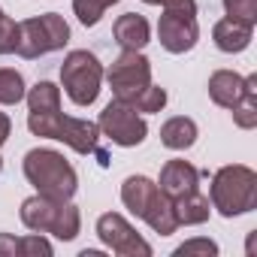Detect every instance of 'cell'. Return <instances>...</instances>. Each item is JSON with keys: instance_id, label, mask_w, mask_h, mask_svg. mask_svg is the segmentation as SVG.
Segmentation results:
<instances>
[{"instance_id": "obj_1", "label": "cell", "mask_w": 257, "mask_h": 257, "mask_svg": "<svg viewBox=\"0 0 257 257\" xmlns=\"http://www.w3.org/2000/svg\"><path fill=\"white\" fill-rule=\"evenodd\" d=\"M28 131L34 137L58 140L76 155H97L109 167L106 152H100V127L88 118H73L61 112V88L55 82H37L28 94Z\"/></svg>"}, {"instance_id": "obj_2", "label": "cell", "mask_w": 257, "mask_h": 257, "mask_svg": "<svg viewBox=\"0 0 257 257\" xmlns=\"http://www.w3.org/2000/svg\"><path fill=\"white\" fill-rule=\"evenodd\" d=\"M25 179L37 188V194L52 200H73L79 191V176L73 164L55 149H31L22 161Z\"/></svg>"}, {"instance_id": "obj_3", "label": "cell", "mask_w": 257, "mask_h": 257, "mask_svg": "<svg viewBox=\"0 0 257 257\" xmlns=\"http://www.w3.org/2000/svg\"><path fill=\"white\" fill-rule=\"evenodd\" d=\"M209 203L224 218L248 215L257 206V173L245 164L221 167L209 185Z\"/></svg>"}, {"instance_id": "obj_4", "label": "cell", "mask_w": 257, "mask_h": 257, "mask_svg": "<svg viewBox=\"0 0 257 257\" xmlns=\"http://www.w3.org/2000/svg\"><path fill=\"white\" fill-rule=\"evenodd\" d=\"M121 203L161 236H173L179 230L173 203L164 197L158 182H152L149 176H127L121 185Z\"/></svg>"}, {"instance_id": "obj_5", "label": "cell", "mask_w": 257, "mask_h": 257, "mask_svg": "<svg viewBox=\"0 0 257 257\" xmlns=\"http://www.w3.org/2000/svg\"><path fill=\"white\" fill-rule=\"evenodd\" d=\"M22 224L34 233H52L61 242H73L82 230V215L70 200H52L43 194H34L19 209Z\"/></svg>"}, {"instance_id": "obj_6", "label": "cell", "mask_w": 257, "mask_h": 257, "mask_svg": "<svg viewBox=\"0 0 257 257\" xmlns=\"http://www.w3.org/2000/svg\"><path fill=\"white\" fill-rule=\"evenodd\" d=\"M70 43V25L64 22V16L58 13H43L34 19H25L19 25V46L16 52L28 61L61 52Z\"/></svg>"}, {"instance_id": "obj_7", "label": "cell", "mask_w": 257, "mask_h": 257, "mask_svg": "<svg viewBox=\"0 0 257 257\" xmlns=\"http://www.w3.org/2000/svg\"><path fill=\"white\" fill-rule=\"evenodd\" d=\"M103 64L88 49H73L61 64V88L76 106H91L100 97Z\"/></svg>"}, {"instance_id": "obj_8", "label": "cell", "mask_w": 257, "mask_h": 257, "mask_svg": "<svg viewBox=\"0 0 257 257\" xmlns=\"http://www.w3.org/2000/svg\"><path fill=\"white\" fill-rule=\"evenodd\" d=\"M97 127H100V134L121 146V149H134V146H143L146 137H149V124L146 118L131 106V103H124V100H112L109 106H103L100 118H97Z\"/></svg>"}, {"instance_id": "obj_9", "label": "cell", "mask_w": 257, "mask_h": 257, "mask_svg": "<svg viewBox=\"0 0 257 257\" xmlns=\"http://www.w3.org/2000/svg\"><path fill=\"white\" fill-rule=\"evenodd\" d=\"M106 79L115 100L134 103V97L152 85V61L143 52H121L106 70Z\"/></svg>"}, {"instance_id": "obj_10", "label": "cell", "mask_w": 257, "mask_h": 257, "mask_svg": "<svg viewBox=\"0 0 257 257\" xmlns=\"http://www.w3.org/2000/svg\"><path fill=\"white\" fill-rule=\"evenodd\" d=\"M97 236L106 248H112L121 257H152V245L118 212H106L97 218Z\"/></svg>"}, {"instance_id": "obj_11", "label": "cell", "mask_w": 257, "mask_h": 257, "mask_svg": "<svg viewBox=\"0 0 257 257\" xmlns=\"http://www.w3.org/2000/svg\"><path fill=\"white\" fill-rule=\"evenodd\" d=\"M158 40L170 55H185L197 46L200 40V25L194 13H182V10H164L161 22H158Z\"/></svg>"}, {"instance_id": "obj_12", "label": "cell", "mask_w": 257, "mask_h": 257, "mask_svg": "<svg viewBox=\"0 0 257 257\" xmlns=\"http://www.w3.org/2000/svg\"><path fill=\"white\" fill-rule=\"evenodd\" d=\"M200 179H203V173H200L191 161H167L164 170H161L158 188H161L164 197L173 203V200H179V197L197 191V188H200Z\"/></svg>"}, {"instance_id": "obj_13", "label": "cell", "mask_w": 257, "mask_h": 257, "mask_svg": "<svg viewBox=\"0 0 257 257\" xmlns=\"http://www.w3.org/2000/svg\"><path fill=\"white\" fill-rule=\"evenodd\" d=\"M112 37L115 43L121 46V52H143L149 43H152V28L143 16L137 13H124L115 19L112 25Z\"/></svg>"}, {"instance_id": "obj_14", "label": "cell", "mask_w": 257, "mask_h": 257, "mask_svg": "<svg viewBox=\"0 0 257 257\" xmlns=\"http://www.w3.org/2000/svg\"><path fill=\"white\" fill-rule=\"evenodd\" d=\"M55 248L43 233L34 236H13L0 233V257H52Z\"/></svg>"}, {"instance_id": "obj_15", "label": "cell", "mask_w": 257, "mask_h": 257, "mask_svg": "<svg viewBox=\"0 0 257 257\" xmlns=\"http://www.w3.org/2000/svg\"><path fill=\"white\" fill-rule=\"evenodd\" d=\"M251 25H242V22H236V19H221L215 28H212V40H215V46L221 49V52H227V55H239V52H245L248 46H251Z\"/></svg>"}, {"instance_id": "obj_16", "label": "cell", "mask_w": 257, "mask_h": 257, "mask_svg": "<svg viewBox=\"0 0 257 257\" xmlns=\"http://www.w3.org/2000/svg\"><path fill=\"white\" fill-rule=\"evenodd\" d=\"M200 131H197V121L188 118V115H176L170 118L164 127H161V143L170 149V152H188L194 143H197Z\"/></svg>"}, {"instance_id": "obj_17", "label": "cell", "mask_w": 257, "mask_h": 257, "mask_svg": "<svg viewBox=\"0 0 257 257\" xmlns=\"http://www.w3.org/2000/svg\"><path fill=\"white\" fill-rule=\"evenodd\" d=\"M242 91H245V76H239L233 70H218L209 76V97L215 106L230 109L242 97Z\"/></svg>"}, {"instance_id": "obj_18", "label": "cell", "mask_w": 257, "mask_h": 257, "mask_svg": "<svg viewBox=\"0 0 257 257\" xmlns=\"http://www.w3.org/2000/svg\"><path fill=\"white\" fill-rule=\"evenodd\" d=\"M173 212H176L179 227H182V224H185V227H197V224H206V221H209L212 203H209V197L197 188V191H191V194L173 200Z\"/></svg>"}, {"instance_id": "obj_19", "label": "cell", "mask_w": 257, "mask_h": 257, "mask_svg": "<svg viewBox=\"0 0 257 257\" xmlns=\"http://www.w3.org/2000/svg\"><path fill=\"white\" fill-rule=\"evenodd\" d=\"M233 112V124L242 127V131H254L257 127V76H245V91L242 97L230 106Z\"/></svg>"}, {"instance_id": "obj_20", "label": "cell", "mask_w": 257, "mask_h": 257, "mask_svg": "<svg viewBox=\"0 0 257 257\" xmlns=\"http://www.w3.org/2000/svg\"><path fill=\"white\" fill-rule=\"evenodd\" d=\"M25 94H28V88H25V79L19 70H10V67L0 70V103L13 106V103L25 100Z\"/></svg>"}, {"instance_id": "obj_21", "label": "cell", "mask_w": 257, "mask_h": 257, "mask_svg": "<svg viewBox=\"0 0 257 257\" xmlns=\"http://www.w3.org/2000/svg\"><path fill=\"white\" fill-rule=\"evenodd\" d=\"M137 112H146V115H155V112H161L164 106H167V91L161 88V85H149V88H143L137 97H134V103H131Z\"/></svg>"}, {"instance_id": "obj_22", "label": "cell", "mask_w": 257, "mask_h": 257, "mask_svg": "<svg viewBox=\"0 0 257 257\" xmlns=\"http://www.w3.org/2000/svg\"><path fill=\"white\" fill-rule=\"evenodd\" d=\"M106 10H109L106 0H73V13H76V19H79L85 28H94V25L103 19Z\"/></svg>"}, {"instance_id": "obj_23", "label": "cell", "mask_w": 257, "mask_h": 257, "mask_svg": "<svg viewBox=\"0 0 257 257\" xmlns=\"http://www.w3.org/2000/svg\"><path fill=\"white\" fill-rule=\"evenodd\" d=\"M227 19H236L242 25H257V0H224Z\"/></svg>"}, {"instance_id": "obj_24", "label": "cell", "mask_w": 257, "mask_h": 257, "mask_svg": "<svg viewBox=\"0 0 257 257\" xmlns=\"http://www.w3.org/2000/svg\"><path fill=\"white\" fill-rule=\"evenodd\" d=\"M19 46V25L0 10V55H13Z\"/></svg>"}, {"instance_id": "obj_25", "label": "cell", "mask_w": 257, "mask_h": 257, "mask_svg": "<svg viewBox=\"0 0 257 257\" xmlns=\"http://www.w3.org/2000/svg\"><path fill=\"white\" fill-rule=\"evenodd\" d=\"M173 254H176V257H191V254H203V257H209V254H212V257H215V254H218V245H215L212 239H200V236H197V239L182 242Z\"/></svg>"}, {"instance_id": "obj_26", "label": "cell", "mask_w": 257, "mask_h": 257, "mask_svg": "<svg viewBox=\"0 0 257 257\" xmlns=\"http://www.w3.org/2000/svg\"><path fill=\"white\" fill-rule=\"evenodd\" d=\"M149 7H164V10H182V13H194L197 16V0H143Z\"/></svg>"}, {"instance_id": "obj_27", "label": "cell", "mask_w": 257, "mask_h": 257, "mask_svg": "<svg viewBox=\"0 0 257 257\" xmlns=\"http://www.w3.org/2000/svg\"><path fill=\"white\" fill-rule=\"evenodd\" d=\"M10 134H13V121H10L7 112H0V146L10 140Z\"/></svg>"}, {"instance_id": "obj_28", "label": "cell", "mask_w": 257, "mask_h": 257, "mask_svg": "<svg viewBox=\"0 0 257 257\" xmlns=\"http://www.w3.org/2000/svg\"><path fill=\"white\" fill-rule=\"evenodd\" d=\"M0 173H4V158H0Z\"/></svg>"}]
</instances>
